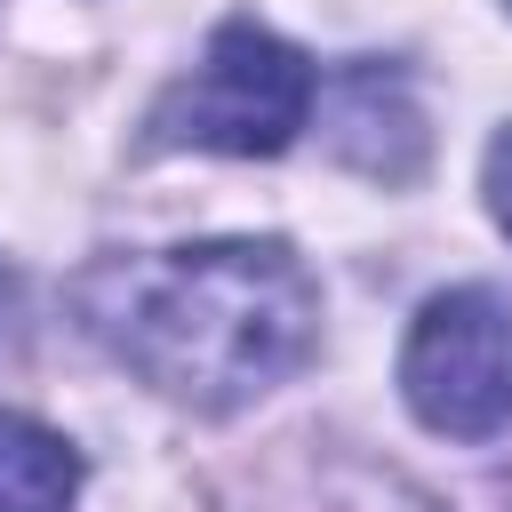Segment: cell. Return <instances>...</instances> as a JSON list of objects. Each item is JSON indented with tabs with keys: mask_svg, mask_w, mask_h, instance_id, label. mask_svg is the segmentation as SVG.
I'll use <instances>...</instances> for the list:
<instances>
[{
	"mask_svg": "<svg viewBox=\"0 0 512 512\" xmlns=\"http://www.w3.org/2000/svg\"><path fill=\"white\" fill-rule=\"evenodd\" d=\"M488 208H496V224L512 232V128L488 144Z\"/></svg>",
	"mask_w": 512,
	"mask_h": 512,
	"instance_id": "obj_5",
	"label": "cell"
},
{
	"mask_svg": "<svg viewBox=\"0 0 512 512\" xmlns=\"http://www.w3.org/2000/svg\"><path fill=\"white\" fill-rule=\"evenodd\" d=\"M400 392L448 440L504 432L512 424V304L496 288L432 296L400 344Z\"/></svg>",
	"mask_w": 512,
	"mask_h": 512,
	"instance_id": "obj_3",
	"label": "cell"
},
{
	"mask_svg": "<svg viewBox=\"0 0 512 512\" xmlns=\"http://www.w3.org/2000/svg\"><path fill=\"white\" fill-rule=\"evenodd\" d=\"M312 120V64L264 24H224L208 56L152 104V144L272 160Z\"/></svg>",
	"mask_w": 512,
	"mask_h": 512,
	"instance_id": "obj_2",
	"label": "cell"
},
{
	"mask_svg": "<svg viewBox=\"0 0 512 512\" xmlns=\"http://www.w3.org/2000/svg\"><path fill=\"white\" fill-rule=\"evenodd\" d=\"M88 328L168 400L240 408L280 384L320 328V288L280 240H192L168 256L104 264L88 288Z\"/></svg>",
	"mask_w": 512,
	"mask_h": 512,
	"instance_id": "obj_1",
	"label": "cell"
},
{
	"mask_svg": "<svg viewBox=\"0 0 512 512\" xmlns=\"http://www.w3.org/2000/svg\"><path fill=\"white\" fill-rule=\"evenodd\" d=\"M72 488H80V456L48 424L0 408V512H64Z\"/></svg>",
	"mask_w": 512,
	"mask_h": 512,
	"instance_id": "obj_4",
	"label": "cell"
}]
</instances>
